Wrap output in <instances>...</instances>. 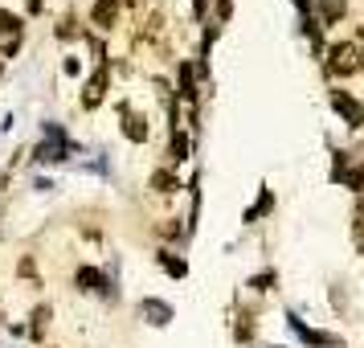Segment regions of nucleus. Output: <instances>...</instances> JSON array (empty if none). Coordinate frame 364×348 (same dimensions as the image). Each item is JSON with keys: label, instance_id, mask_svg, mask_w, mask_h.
Here are the masks:
<instances>
[{"label": "nucleus", "instance_id": "aec40b11", "mask_svg": "<svg viewBox=\"0 0 364 348\" xmlns=\"http://www.w3.org/2000/svg\"><path fill=\"white\" fill-rule=\"evenodd\" d=\"M230 13H233V4H230V0H217V17L225 21V17H230Z\"/></svg>", "mask_w": 364, "mask_h": 348}, {"label": "nucleus", "instance_id": "f3484780", "mask_svg": "<svg viewBox=\"0 0 364 348\" xmlns=\"http://www.w3.org/2000/svg\"><path fill=\"white\" fill-rule=\"evenodd\" d=\"M58 37H62V41H66V37H78V21L62 17V21H58Z\"/></svg>", "mask_w": 364, "mask_h": 348}, {"label": "nucleus", "instance_id": "412c9836", "mask_svg": "<svg viewBox=\"0 0 364 348\" xmlns=\"http://www.w3.org/2000/svg\"><path fill=\"white\" fill-rule=\"evenodd\" d=\"M0 70H4V66H0Z\"/></svg>", "mask_w": 364, "mask_h": 348}, {"label": "nucleus", "instance_id": "dca6fc26", "mask_svg": "<svg viewBox=\"0 0 364 348\" xmlns=\"http://www.w3.org/2000/svg\"><path fill=\"white\" fill-rule=\"evenodd\" d=\"M184 156H188V139L184 135H172V164H181Z\"/></svg>", "mask_w": 364, "mask_h": 348}, {"label": "nucleus", "instance_id": "ddd939ff", "mask_svg": "<svg viewBox=\"0 0 364 348\" xmlns=\"http://www.w3.org/2000/svg\"><path fill=\"white\" fill-rule=\"evenodd\" d=\"M0 33H21V17L17 13H9V9H0Z\"/></svg>", "mask_w": 364, "mask_h": 348}, {"label": "nucleus", "instance_id": "f8f14e48", "mask_svg": "<svg viewBox=\"0 0 364 348\" xmlns=\"http://www.w3.org/2000/svg\"><path fill=\"white\" fill-rule=\"evenodd\" d=\"M151 189H156V193H176L181 184H176L172 172H156V176H151Z\"/></svg>", "mask_w": 364, "mask_h": 348}, {"label": "nucleus", "instance_id": "6ab92c4d", "mask_svg": "<svg viewBox=\"0 0 364 348\" xmlns=\"http://www.w3.org/2000/svg\"><path fill=\"white\" fill-rule=\"evenodd\" d=\"M270 283H274V275H270V270H266V275H254V279H250V287H254V291H266V287H270Z\"/></svg>", "mask_w": 364, "mask_h": 348}, {"label": "nucleus", "instance_id": "f257e3e1", "mask_svg": "<svg viewBox=\"0 0 364 348\" xmlns=\"http://www.w3.org/2000/svg\"><path fill=\"white\" fill-rule=\"evenodd\" d=\"M328 66H331V74L348 78V74H356V70H360V50H356L352 41H340V46H331V50H328Z\"/></svg>", "mask_w": 364, "mask_h": 348}, {"label": "nucleus", "instance_id": "7ed1b4c3", "mask_svg": "<svg viewBox=\"0 0 364 348\" xmlns=\"http://www.w3.org/2000/svg\"><path fill=\"white\" fill-rule=\"evenodd\" d=\"M331 107L348 119V127H360V123H364V107L352 99V95H344V90H336V95H331Z\"/></svg>", "mask_w": 364, "mask_h": 348}, {"label": "nucleus", "instance_id": "4468645a", "mask_svg": "<svg viewBox=\"0 0 364 348\" xmlns=\"http://www.w3.org/2000/svg\"><path fill=\"white\" fill-rule=\"evenodd\" d=\"M340 17H344V0H328L323 4V25H336Z\"/></svg>", "mask_w": 364, "mask_h": 348}, {"label": "nucleus", "instance_id": "f03ea898", "mask_svg": "<svg viewBox=\"0 0 364 348\" xmlns=\"http://www.w3.org/2000/svg\"><path fill=\"white\" fill-rule=\"evenodd\" d=\"M74 283H78V291H102V295H115L111 279L102 275L99 266H78V270H74Z\"/></svg>", "mask_w": 364, "mask_h": 348}, {"label": "nucleus", "instance_id": "39448f33", "mask_svg": "<svg viewBox=\"0 0 364 348\" xmlns=\"http://www.w3.org/2000/svg\"><path fill=\"white\" fill-rule=\"evenodd\" d=\"M119 115H123V135H127V139H135V144L148 139V123H144V115H135L132 107H123Z\"/></svg>", "mask_w": 364, "mask_h": 348}, {"label": "nucleus", "instance_id": "1a4fd4ad", "mask_svg": "<svg viewBox=\"0 0 364 348\" xmlns=\"http://www.w3.org/2000/svg\"><path fill=\"white\" fill-rule=\"evenodd\" d=\"M291 328H295L299 336H303V340H307V344H319V348H336V344H340V336H328V332H315V328H303V324H299L295 315H291Z\"/></svg>", "mask_w": 364, "mask_h": 348}, {"label": "nucleus", "instance_id": "9d476101", "mask_svg": "<svg viewBox=\"0 0 364 348\" xmlns=\"http://www.w3.org/2000/svg\"><path fill=\"white\" fill-rule=\"evenodd\" d=\"M50 307H46V303H41V307H37L33 312V324H29V332H33V340H41V336H46V324H50Z\"/></svg>", "mask_w": 364, "mask_h": 348}, {"label": "nucleus", "instance_id": "9b49d317", "mask_svg": "<svg viewBox=\"0 0 364 348\" xmlns=\"http://www.w3.org/2000/svg\"><path fill=\"white\" fill-rule=\"evenodd\" d=\"M181 95H184L188 102L197 99V83H193V66H188V62L181 66Z\"/></svg>", "mask_w": 364, "mask_h": 348}, {"label": "nucleus", "instance_id": "0eeeda50", "mask_svg": "<svg viewBox=\"0 0 364 348\" xmlns=\"http://www.w3.org/2000/svg\"><path fill=\"white\" fill-rule=\"evenodd\" d=\"M102 99H107V70H99V74H95V78H90V83H86L82 107H86V111H95V107H99Z\"/></svg>", "mask_w": 364, "mask_h": 348}, {"label": "nucleus", "instance_id": "6e6552de", "mask_svg": "<svg viewBox=\"0 0 364 348\" xmlns=\"http://www.w3.org/2000/svg\"><path fill=\"white\" fill-rule=\"evenodd\" d=\"M66 152H70V139H62V144H37L33 160L37 164H58V160H66Z\"/></svg>", "mask_w": 364, "mask_h": 348}, {"label": "nucleus", "instance_id": "a211bd4d", "mask_svg": "<svg viewBox=\"0 0 364 348\" xmlns=\"http://www.w3.org/2000/svg\"><path fill=\"white\" fill-rule=\"evenodd\" d=\"M270 205H274V197H270V193H262V197H258V205H254V209L246 213V221H258V213H266Z\"/></svg>", "mask_w": 364, "mask_h": 348}, {"label": "nucleus", "instance_id": "20e7f679", "mask_svg": "<svg viewBox=\"0 0 364 348\" xmlns=\"http://www.w3.org/2000/svg\"><path fill=\"white\" fill-rule=\"evenodd\" d=\"M139 315L148 320L151 328H164L168 320H172V307H168L164 299H139Z\"/></svg>", "mask_w": 364, "mask_h": 348}, {"label": "nucleus", "instance_id": "2eb2a0df", "mask_svg": "<svg viewBox=\"0 0 364 348\" xmlns=\"http://www.w3.org/2000/svg\"><path fill=\"white\" fill-rule=\"evenodd\" d=\"M160 266H164L168 275H176V279H181L184 270H188V266H184L181 258H172V254H160Z\"/></svg>", "mask_w": 364, "mask_h": 348}, {"label": "nucleus", "instance_id": "423d86ee", "mask_svg": "<svg viewBox=\"0 0 364 348\" xmlns=\"http://www.w3.org/2000/svg\"><path fill=\"white\" fill-rule=\"evenodd\" d=\"M90 21H95L99 29H115L119 4H115V0H95V9H90Z\"/></svg>", "mask_w": 364, "mask_h": 348}]
</instances>
